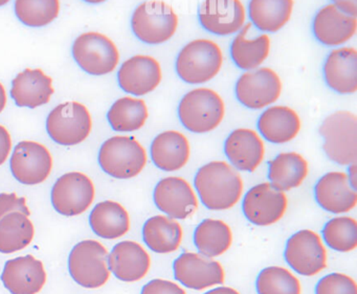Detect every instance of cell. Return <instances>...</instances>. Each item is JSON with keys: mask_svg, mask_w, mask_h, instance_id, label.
Masks as SVG:
<instances>
[{"mask_svg": "<svg viewBox=\"0 0 357 294\" xmlns=\"http://www.w3.org/2000/svg\"><path fill=\"white\" fill-rule=\"evenodd\" d=\"M150 256L141 244L122 241L108 254L110 272L122 281L133 283L145 277L150 269Z\"/></svg>", "mask_w": 357, "mask_h": 294, "instance_id": "603a6c76", "label": "cell"}, {"mask_svg": "<svg viewBox=\"0 0 357 294\" xmlns=\"http://www.w3.org/2000/svg\"><path fill=\"white\" fill-rule=\"evenodd\" d=\"M256 288L258 294H301L300 281L283 267L263 269L257 279Z\"/></svg>", "mask_w": 357, "mask_h": 294, "instance_id": "74e56055", "label": "cell"}, {"mask_svg": "<svg viewBox=\"0 0 357 294\" xmlns=\"http://www.w3.org/2000/svg\"><path fill=\"white\" fill-rule=\"evenodd\" d=\"M282 88L281 79L275 70L259 68L240 76L236 83V97L248 109H263L279 100Z\"/></svg>", "mask_w": 357, "mask_h": 294, "instance_id": "8fae6325", "label": "cell"}, {"mask_svg": "<svg viewBox=\"0 0 357 294\" xmlns=\"http://www.w3.org/2000/svg\"><path fill=\"white\" fill-rule=\"evenodd\" d=\"M108 250L96 240H83L68 256V272L81 287L99 289L110 277Z\"/></svg>", "mask_w": 357, "mask_h": 294, "instance_id": "8992f818", "label": "cell"}, {"mask_svg": "<svg viewBox=\"0 0 357 294\" xmlns=\"http://www.w3.org/2000/svg\"><path fill=\"white\" fill-rule=\"evenodd\" d=\"M178 16L162 0H147L137 6L131 17V29L137 39L146 45H158L174 37Z\"/></svg>", "mask_w": 357, "mask_h": 294, "instance_id": "277c9868", "label": "cell"}, {"mask_svg": "<svg viewBox=\"0 0 357 294\" xmlns=\"http://www.w3.org/2000/svg\"><path fill=\"white\" fill-rule=\"evenodd\" d=\"M89 225L98 237L116 240L128 233L130 218L122 204L106 200L96 204L89 215Z\"/></svg>", "mask_w": 357, "mask_h": 294, "instance_id": "f1b7e54d", "label": "cell"}, {"mask_svg": "<svg viewBox=\"0 0 357 294\" xmlns=\"http://www.w3.org/2000/svg\"><path fill=\"white\" fill-rule=\"evenodd\" d=\"M7 91H6L5 86L0 82V114L5 110L6 106H7Z\"/></svg>", "mask_w": 357, "mask_h": 294, "instance_id": "f6af8a7d", "label": "cell"}, {"mask_svg": "<svg viewBox=\"0 0 357 294\" xmlns=\"http://www.w3.org/2000/svg\"><path fill=\"white\" fill-rule=\"evenodd\" d=\"M10 93L18 107L35 109L51 101L55 93L53 79L40 68H26L13 79Z\"/></svg>", "mask_w": 357, "mask_h": 294, "instance_id": "44dd1931", "label": "cell"}, {"mask_svg": "<svg viewBox=\"0 0 357 294\" xmlns=\"http://www.w3.org/2000/svg\"><path fill=\"white\" fill-rule=\"evenodd\" d=\"M233 235L227 223L214 219L202 221L194 233V243L198 252L208 258L221 256L231 247Z\"/></svg>", "mask_w": 357, "mask_h": 294, "instance_id": "836d02e7", "label": "cell"}, {"mask_svg": "<svg viewBox=\"0 0 357 294\" xmlns=\"http://www.w3.org/2000/svg\"><path fill=\"white\" fill-rule=\"evenodd\" d=\"M141 294H185V292L173 281L156 279L146 284Z\"/></svg>", "mask_w": 357, "mask_h": 294, "instance_id": "60d3db41", "label": "cell"}, {"mask_svg": "<svg viewBox=\"0 0 357 294\" xmlns=\"http://www.w3.org/2000/svg\"><path fill=\"white\" fill-rule=\"evenodd\" d=\"M331 3L344 13L357 17V0H331Z\"/></svg>", "mask_w": 357, "mask_h": 294, "instance_id": "7bdbcfd3", "label": "cell"}, {"mask_svg": "<svg viewBox=\"0 0 357 294\" xmlns=\"http://www.w3.org/2000/svg\"><path fill=\"white\" fill-rule=\"evenodd\" d=\"M349 183L352 185L353 189H357V168L356 164H352L349 166Z\"/></svg>", "mask_w": 357, "mask_h": 294, "instance_id": "ee69618b", "label": "cell"}, {"mask_svg": "<svg viewBox=\"0 0 357 294\" xmlns=\"http://www.w3.org/2000/svg\"><path fill=\"white\" fill-rule=\"evenodd\" d=\"M10 169L18 183L26 185H40L51 175L53 156L45 146L37 141H20L14 148Z\"/></svg>", "mask_w": 357, "mask_h": 294, "instance_id": "7c38bea8", "label": "cell"}, {"mask_svg": "<svg viewBox=\"0 0 357 294\" xmlns=\"http://www.w3.org/2000/svg\"><path fill=\"white\" fill-rule=\"evenodd\" d=\"M16 17L24 26L43 28L57 20L60 0H15Z\"/></svg>", "mask_w": 357, "mask_h": 294, "instance_id": "d590c367", "label": "cell"}, {"mask_svg": "<svg viewBox=\"0 0 357 294\" xmlns=\"http://www.w3.org/2000/svg\"><path fill=\"white\" fill-rule=\"evenodd\" d=\"M222 98L211 88L200 87L183 95L178 106L181 124L193 133H208L215 130L225 118Z\"/></svg>", "mask_w": 357, "mask_h": 294, "instance_id": "5b68a950", "label": "cell"}, {"mask_svg": "<svg viewBox=\"0 0 357 294\" xmlns=\"http://www.w3.org/2000/svg\"><path fill=\"white\" fill-rule=\"evenodd\" d=\"M174 277L190 289L204 290L225 281L220 263L194 252H185L174 261Z\"/></svg>", "mask_w": 357, "mask_h": 294, "instance_id": "e0dca14e", "label": "cell"}, {"mask_svg": "<svg viewBox=\"0 0 357 294\" xmlns=\"http://www.w3.org/2000/svg\"><path fill=\"white\" fill-rule=\"evenodd\" d=\"M11 0H0V7H5Z\"/></svg>", "mask_w": 357, "mask_h": 294, "instance_id": "c3c4849f", "label": "cell"}, {"mask_svg": "<svg viewBox=\"0 0 357 294\" xmlns=\"http://www.w3.org/2000/svg\"><path fill=\"white\" fill-rule=\"evenodd\" d=\"M14 212H22L30 217L31 210L26 197H20L16 193L0 194V220Z\"/></svg>", "mask_w": 357, "mask_h": 294, "instance_id": "ab89813d", "label": "cell"}, {"mask_svg": "<svg viewBox=\"0 0 357 294\" xmlns=\"http://www.w3.org/2000/svg\"><path fill=\"white\" fill-rule=\"evenodd\" d=\"M162 72L158 60L151 56L137 55L121 65L118 82L125 93L143 97L158 88L162 82Z\"/></svg>", "mask_w": 357, "mask_h": 294, "instance_id": "ac0fdd59", "label": "cell"}, {"mask_svg": "<svg viewBox=\"0 0 357 294\" xmlns=\"http://www.w3.org/2000/svg\"><path fill=\"white\" fill-rule=\"evenodd\" d=\"M315 39L326 47H336L349 42L357 32V17L327 5L317 14L312 24Z\"/></svg>", "mask_w": 357, "mask_h": 294, "instance_id": "ffe728a7", "label": "cell"}, {"mask_svg": "<svg viewBox=\"0 0 357 294\" xmlns=\"http://www.w3.org/2000/svg\"><path fill=\"white\" fill-rule=\"evenodd\" d=\"M154 203L170 218H189L198 208V200L190 183L181 177H167L156 185Z\"/></svg>", "mask_w": 357, "mask_h": 294, "instance_id": "d6986e66", "label": "cell"}, {"mask_svg": "<svg viewBox=\"0 0 357 294\" xmlns=\"http://www.w3.org/2000/svg\"><path fill=\"white\" fill-rule=\"evenodd\" d=\"M258 129L269 143H288L300 132V116L287 106H273L261 114Z\"/></svg>", "mask_w": 357, "mask_h": 294, "instance_id": "83f0119b", "label": "cell"}, {"mask_svg": "<svg viewBox=\"0 0 357 294\" xmlns=\"http://www.w3.org/2000/svg\"><path fill=\"white\" fill-rule=\"evenodd\" d=\"M307 175L308 164L296 152L279 154L269 162V181L278 191H290L300 187Z\"/></svg>", "mask_w": 357, "mask_h": 294, "instance_id": "1f68e13d", "label": "cell"}, {"mask_svg": "<svg viewBox=\"0 0 357 294\" xmlns=\"http://www.w3.org/2000/svg\"><path fill=\"white\" fill-rule=\"evenodd\" d=\"M242 208L250 223L268 226L277 223L285 214L287 197L284 192L278 191L271 183H260L245 194Z\"/></svg>", "mask_w": 357, "mask_h": 294, "instance_id": "5bb4252c", "label": "cell"}, {"mask_svg": "<svg viewBox=\"0 0 357 294\" xmlns=\"http://www.w3.org/2000/svg\"><path fill=\"white\" fill-rule=\"evenodd\" d=\"M204 294H239L235 289L229 287H219L216 289L210 290Z\"/></svg>", "mask_w": 357, "mask_h": 294, "instance_id": "bcb514c9", "label": "cell"}, {"mask_svg": "<svg viewBox=\"0 0 357 294\" xmlns=\"http://www.w3.org/2000/svg\"><path fill=\"white\" fill-rule=\"evenodd\" d=\"M102 170L116 179L137 176L147 164L145 148L131 137H112L104 141L99 152Z\"/></svg>", "mask_w": 357, "mask_h": 294, "instance_id": "52a82bcc", "label": "cell"}, {"mask_svg": "<svg viewBox=\"0 0 357 294\" xmlns=\"http://www.w3.org/2000/svg\"><path fill=\"white\" fill-rule=\"evenodd\" d=\"M12 151V137L6 127L0 125V166H3Z\"/></svg>", "mask_w": 357, "mask_h": 294, "instance_id": "b9f144b4", "label": "cell"}, {"mask_svg": "<svg viewBox=\"0 0 357 294\" xmlns=\"http://www.w3.org/2000/svg\"><path fill=\"white\" fill-rule=\"evenodd\" d=\"M152 162L165 172H175L189 162L190 144L178 131L169 130L158 134L150 148Z\"/></svg>", "mask_w": 357, "mask_h": 294, "instance_id": "484cf974", "label": "cell"}, {"mask_svg": "<svg viewBox=\"0 0 357 294\" xmlns=\"http://www.w3.org/2000/svg\"><path fill=\"white\" fill-rule=\"evenodd\" d=\"M35 237L32 221L22 212L8 214L0 220V252L10 254L28 247Z\"/></svg>", "mask_w": 357, "mask_h": 294, "instance_id": "d6a6232c", "label": "cell"}, {"mask_svg": "<svg viewBox=\"0 0 357 294\" xmlns=\"http://www.w3.org/2000/svg\"><path fill=\"white\" fill-rule=\"evenodd\" d=\"M1 281L11 294H38L47 284L45 264L32 254L7 261Z\"/></svg>", "mask_w": 357, "mask_h": 294, "instance_id": "2e32d148", "label": "cell"}, {"mask_svg": "<svg viewBox=\"0 0 357 294\" xmlns=\"http://www.w3.org/2000/svg\"><path fill=\"white\" fill-rule=\"evenodd\" d=\"M194 185L204 206L212 210L233 208L243 192L239 173L225 162L204 164L196 173Z\"/></svg>", "mask_w": 357, "mask_h": 294, "instance_id": "6da1fadb", "label": "cell"}, {"mask_svg": "<svg viewBox=\"0 0 357 294\" xmlns=\"http://www.w3.org/2000/svg\"><path fill=\"white\" fill-rule=\"evenodd\" d=\"M225 153L234 168L252 173L264 157V143L252 129H236L225 141Z\"/></svg>", "mask_w": 357, "mask_h": 294, "instance_id": "cb8c5ba5", "label": "cell"}, {"mask_svg": "<svg viewBox=\"0 0 357 294\" xmlns=\"http://www.w3.org/2000/svg\"><path fill=\"white\" fill-rule=\"evenodd\" d=\"M95 197L93 180L81 172L62 175L51 192L52 206L58 214L66 217L80 216L91 208Z\"/></svg>", "mask_w": 357, "mask_h": 294, "instance_id": "30bf717a", "label": "cell"}, {"mask_svg": "<svg viewBox=\"0 0 357 294\" xmlns=\"http://www.w3.org/2000/svg\"><path fill=\"white\" fill-rule=\"evenodd\" d=\"M323 149L331 162L350 166L357 162V116L347 110L328 116L319 126Z\"/></svg>", "mask_w": 357, "mask_h": 294, "instance_id": "3957f363", "label": "cell"}, {"mask_svg": "<svg viewBox=\"0 0 357 294\" xmlns=\"http://www.w3.org/2000/svg\"><path fill=\"white\" fill-rule=\"evenodd\" d=\"M148 116L149 112L144 100L124 97L112 104L107 114V120L114 131L133 132L143 128Z\"/></svg>", "mask_w": 357, "mask_h": 294, "instance_id": "e575fe53", "label": "cell"}, {"mask_svg": "<svg viewBox=\"0 0 357 294\" xmlns=\"http://www.w3.org/2000/svg\"><path fill=\"white\" fill-rule=\"evenodd\" d=\"M223 65V54L214 41L195 39L181 49L177 56V75L183 82L197 85L210 82Z\"/></svg>", "mask_w": 357, "mask_h": 294, "instance_id": "7a4b0ae2", "label": "cell"}, {"mask_svg": "<svg viewBox=\"0 0 357 294\" xmlns=\"http://www.w3.org/2000/svg\"><path fill=\"white\" fill-rule=\"evenodd\" d=\"M252 24H245L234 38L231 45V57L240 70H256L260 68L271 52V39L262 34L250 37Z\"/></svg>", "mask_w": 357, "mask_h": 294, "instance_id": "4316f807", "label": "cell"}, {"mask_svg": "<svg viewBox=\"0 0 357 294\" xmlns=\"http://www.w3.org/2000/svg\"><path fill=\"white\" fill-rule=\"evenodd\" d=\"M324 79L330 89L340 95L357 91V51L354 47L333 49L326 58Z\"/></svg>", "mask_w": 357, "mask_h": 294, "instance_id": "d4e9b609", "label": "cell"}, {"mask_svg": "<svg viewBox=\"0 0 357 294\" xmlns=\"http://www.w3.org/2000/svg\"><path fill=\"white\" fill-rule=\"evenodd\" d=\"M93 120L86 106L78 102H66L50 112L47 131L58 145L77 146L91 134Z\"/></svg>", "mask_w": 357, "mask_h": 294, "instance_id": "9c48e42d", "label": "cell"}, {"mask_svg": "<svg viewBox=\"0 0 357 294\" xmlns=\"http://www.w3.org/2000/svg\"><path fill=\"white\" fill-rule=\"evenodd\" d=\"M314 196L319 206L332 214L350 212L357 204L356 189H353L344 172L324 175L315 185Z\"/></svg>", "mask_w": 357, "mask_h": 294, "instance_id": "7402d4cb", "label": "cell"}, {"mask_svg": "<svg viewBox=\"0 0 357 294\" xmlns=\"http://www.w3.org/2000/svg\"><path fill=\"white\" fill-rule=\"evenodd\" d=\"M198 20L211 34L231 36L245 26L246 10L241 0H204Z\"/></svg>", "mask_w": 357, "mask_h": 294, "instance_id": "9a60e30c", "label": "cell"}, {"mask_svg": "<svg viewBox=\"0 0 357 294\" xmlns=\"http://www.w3.org/2000/svg\"><path fill=\"white\" fill-rule=\"evenodd\" d=\"M86 3H89V5H101V3H105L107 0H83Z\"/></svg>", "mask_w": 357, "mask_h": 294, "instance_id": "7dc6e473", "label": "cell"}, {"mask_svg": "<svg viewBox=\"0 0 357 294\" xmlns=\"http://www.w3.org/2000/svg\"><path fill=\"white\" fill-rule=\"evenodd\" d=\"M294 0H250L248 17L263 33H277L289 22Z\"/></svg>", "mask_w": 357, "mask_h": 294, "instance_id": "f546056e", "label": "cell"}, {"mask_svg": "<svg viewBox=\"0 0 357 294\" xmlns=\"http://www.w3.org/2000/svg\"><path fill=\"white\" fill-rule=\"evenodd\" d=\"M72 53L79 68L91 76L112 74L120 62V53L114 41L98 32H87L77 37Z\"/></svg>", "mask_w": 357, "mask_h": 294, "instance_id": "ba28073f", "label": "cell"}, {"mask_svg": "<svg viewBox=\"0 0 357 294\" xmlns=\"http://www.w3.org/2000/svg\"><path fill=\"white\" fill-rule=\"evenodd\" d=\"M326 244L340 252H349L357 247V222L350 217H337L326 223L323 229Z\"/></svg>", "mask_w": 357, "mask_h": 294, "instance_id": "8d00e7d4", "label": "cell"}, {"mask_svg": "<svg viewBox=\"0 0 357 294\" xmlns=\"http://www.w3.org/2000/svg\"><path fill=\"white\" fill-rule=\"evenodd\" d=\"M284 256L296 272L306 277L317 274L327 264V252L321 238L309 229H303L289 238Z\"/></svg>", "mask_w": 357, "mask_h": 294, "instance_id": "4fadbf2b", "label": "cell"}, {"mask_svg": "<svg viewBox=\"0 0 357 294\" xmlns=\"http://www.w3.org/2000/svg\"><path fill=\"white\" fill-rule=\"evenodd\" d=\"M146 245L156 254H170L178 249L183 241L181 224L170 217L154 216L143 227Z\"/></svg>", "mask_w": 357, "mask_h": 294, "instance_id": "4dcf8cb0", "label": "cell"}, {"mask_svg": "<svg viewBox=\"0 0 357 294\" xmlns=\"http://www.w3.org/2000/svg\"><path fill=\"white\" fill-rule=\"evenodd\" d=\"M315 294H357V285L348 275L331 273L319 279Z\"/></svg>", "mask_w": 357, "mask_h": 294, "instance_id": "f35d334b", "label": "cell"}]
</instances>
